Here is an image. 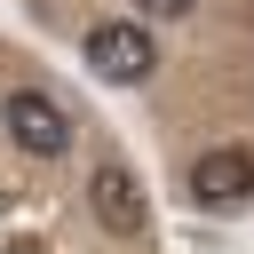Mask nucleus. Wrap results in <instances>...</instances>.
<instances>
[{"label": "nucleus", "instance_id": "nucleus-5", "mask_svg": "<svg viewBox=\"0 0 254 254\" xmlns=\"http://www.w3.org/2000/svg\"><path fill=\"white\" fill-rule=\"evenodd\" d=\"M135 8H143V16H190L198 0H135Z\"/></svg>", "mask_w": 254, "mask_h": 254}, {"label": "nucleus", "instance_id": "nucleus-1", "mask_svg": "<svg viewBox=\"0 0 254 254\" xmlns=\"http://www.w3.org/2000/svg\"><path fill=\"white\" fill-rule=\"evenodd\" d=\"M0 127H8L16 151H32V159H64V151H71V111H64L48 87H8Z\"/></svg>", "mask_w": 254, "mask_h": 254}, {"label": "nucleus", "instance_id": "nucleus-2", "mask_svg": "<svg viewBox=\"0 0 254 254\" xmlns=\"http://www.w3.org/2000/svg\"><path fill=\"white\" fill-rule=\"evenodd\" d=\"M151 64H159V56H151V32H143V24H95V32H87V71H95V79L135 87Z\"/></svg>", "mask_w": 254, "mask_h": 254}, {"label": "nucleus", "instance_id": "nucleus-3", "mask_svg": "<svg viewBox=\"0 0 254 254\" xmlns=\"http://www.w3.org/2000/svg\"><path fill=\"white\" fill-rule=\"evenodd\" d=\"M190 198H198V206H246V198H254V151H238V143L206 151V159L190 167Z\"/></svg>", "mask_w": 254, "mask_h": 254}, {"label": "nucleus", "instance_id": "nucleus-4", "mask_svg": "<svg viewBox=\"0 0 254 254\" xmlns=\"http://www.w3.org/2000/svg\"><path fill=\"white\" fill-rule=\"evenodd\" d=\"M87 198H95V222H103L111 238H135V230H143V190H135L127 167H95Z\"/></svg>", "mask_w": 254, "mask_h": 254}]
</instances>
